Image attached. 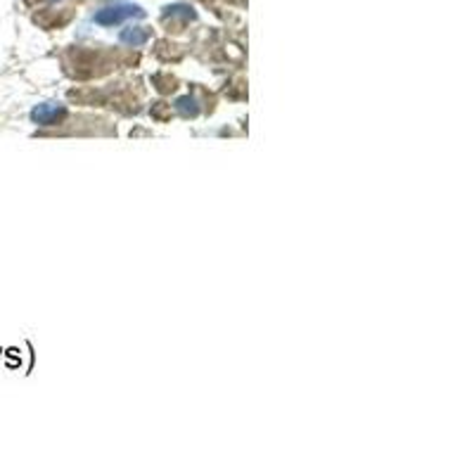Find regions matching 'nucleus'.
I'll return each instance as SVG.
<instances>
[{"label": "nucleus", "mask_w": 474, "mask_h": 474, "mask_svg": "<svg viewBox=\"0 0 474 474\" xmlns=\"http://www.w3.org/2000/svg\"><path fill=\"white\" fill-rule=\"evenodd\" d=\"M142 10L135 5H117V8H105L95 15V22L102 26H114L119 22H124L128 17H140Z\"/></svg>", "instance_id": "nucleus-1"}, {"label": "nucleus", "mask_w": 474, "mask_h": 474, "mask_svg": "<svg viewBox=\"0 0 474 474\" xmlns=\"http://www.w3.org/2000/svg\"><path fill=\"white\" fill-rule=\"evenodd\" d=\"M67 114L64 105H57V102H45V105H38V107L31 109V121L38 126H55L57 121H62Z\"/></svg>", "instance_id": "nucleus-2"}, {"label": "nucleus", "mask_w": 474, "mask_h": 474, "mask_svg": "<svg viewBox=\"0 0 474 474\" xmlns=\"http://www.w3.org/2000/svg\"><path fill=\"white\" fill-rule=\"evenodd\" d=\"M121 43L142 45V43H147V31H142V29H126L124 34H121Z\"/></svg>", "instance_id": "nucleus-3"}, {"label": "nucleus", "mask_w": 474, "mask_h": 474, "mask_svg": "<svg viewBox=\"0 0 474 474\" xmlns=\"http://www.w3.org/2000/svg\"><path fill=\"white\" fill-rule=\"evenodd\" d=\"M175 107L180 109L183 114H197V112H200V107H197V100H195V98H180V100L175 102Z\"/></svg>", "instance_id": "nucleus-4"}]
</instances>
